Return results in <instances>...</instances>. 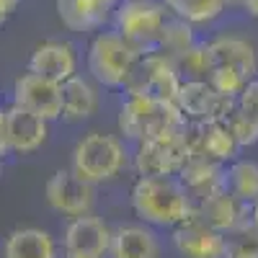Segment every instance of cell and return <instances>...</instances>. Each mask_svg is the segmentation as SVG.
<instances>
[{
  "mask_svg": "<svg viewBox=\"0 0 258 258\" xmlns=\"http://www.w3.org/2000/svg\"><path fill=\"white\" fill-rule=\"evenodd\" d=\"M132 209L147 227H178L194 217V199L178 176H140L132 186Z\"/></svg>",
  "mask_w": 258,
  "mask_h": 258,
  "instance_id": "1",
  "label": "cell"
},
{
  "mask_svg": "<svg viewBox=\"0 0 258 258\" xmlns=\"http://www.w3.org/2000/svg\"><path fill=\"white\" fill-rule=\"evenodd\" d=\"M207 62H209L207 83L227 98H235L253 78H258L255 47L243 36L222 34V36L209 39Z\"/></svg>",
  "mask_w": 258,
  "mask_h": 258,
  "instance_id": "2",
  "label": "cell"
},
{
  "mask_svg": "<svg viewBox=\"0 0 258 258\" xmlns=\"http://www.w3.org/2000/svg\"><path fill=\"white\" fill-rule=\"evenodd\" d=\"M140 57L142 52L135 44H129L119 31L101 29L91 39L85 62H88V73L93 83L111 91H121V88L126 91Z\"/></svg>",
  "mask_w": 258,
  "mask_h": 258,
  "instance_id": "3",
  "label": "cell"
},
{
  "mask_svg": "<svg viewBox=\"0 0 258 258\" xmlns=\"http://www.w3.org/2000/svg\"><path fill=\"white\" fill-rule=\"evenodd\" d=\"M129 163V153L116 135L88 132L73 150V173L93 186L114 181Z\"/></svg>",
  "mask_w": 258,
  "mask_h": 258,
  "instance_id": "4",
  "label": "cell"
},
{
  "mask_svg": "<svg viewBox=\"0 0 258 258\" xmlns=\"http://www.w3.org/2000/svg\"><path fill=\"white\" fill-rule=\"evenodd\" d=\"M186 124L178 106L173 101H163L153 96H140V93H126L119 109V129L126 140H150L165 129H173Z\"/></svg>",
  "mask_w": 258,
  "mask_h": 258,
  "instance_id": "5",
  "label": "cell"
},
{
  "mask_svg": "<svg viewBox=\"0 0 258 258\" xmlns=\"http://www.w3.org/2000/svg\"><path fill=\"white\" fill-rule=\"evenodd\" d=\"M168 18L170 13L160 0H119L111 16V29L147 54L158 49Z\"/></svg>",
  "mask_w": 258,
  "mask_h": 258,
  "instance_id": "6",
  "label": "cell"
},
{
  "mask_svg": "<svg viewBox=\"0 0 258 258\" xmlns=\"http://www.w3.org/2000/svg\"><path fill=\"white\" fill-rule=\"evenodd\" d=\"M188 160L183 124L137 142L135 168L140 176H178Z\"/></svg>",
  "mask_w": 258,
  "mask_h": 258,
  "instance_id": "7",
  "label": "cell"
},
{
  "mask_svg": "<svg viewBox=\"0 0 258 258\" xmlns=\"http://www.w3.org/2000/svg\"><path fill=\"white\" fill-rule=\"evenodd\" d=\"M181 75L176 70V62L165 57L163 52H147L140 57L132 80L126 85V93L153 96L163 101H173L181 88Z\"/></svg>",
  "mask_w": 258,
  "mask_h": 258,
  "instance_id": "8",
  "label": "cell"
},
{
  "mask_svg": "<svg viewBox=\"0 0 258 258\" xmlns=\"http://www.w3.org/2000/svg\"><path fill=\"white\" fill-rule=\"evenodd\" d=\"M47 204L64 214V217H83V214H91L93 204H96V186L83 181L80 176L73 173V168H62L57 173H52V178L47 181L44 188Z\"/></svg>",
  "mask_w": 258,
  "mask_h": 258,
  "instance_id": "9",
  "label": "cell"
},
{
  "mask_svg": "<svg viewBox=\"0 0 258 258\" xmlns=\"http://www.w3.org/2000/svg\"><path fill=\"white\" fill-rule=\"evenodd\" d=\"M13 106L31 111L47 121L62 116V85L36 73H24L13 83Z\"/></svg>",
  "mask_w": 258,
  "mask_h": 258,
  "instance_id": "10",
  "label": "cell"
},
{
  "mask_svg": "<svg viewBox=\"0 0 258 258\" xmlns=\"http://www.w3.org/2000/svg\"><path fill=\"white\" fill-rule=\"evenodd\" d=\"M232 101L235 98H227V96L217 93L207 80H183L176 98H173L183 121H197V124L225 119Z\"/></svg>",
  "mask_w": 258,
  "mask_h": 258,
  "instance_id": "11",
  "label": "cell"
},
{
  "mask_svg": "<svg viewBox=\"0 0 258 258\" xmlns=\"http://www.w3.org/2000/svg\"><path fill=\"white\" fill-rule=\"evenodd\" d=\"M29 73H36L47 80L64 83L78 75V49L68 39H44L34 47L29 57Z\"/></svg>",
  "mask_w": 258,
  "mask_h": 258,
  "instance_id": "12",
  "label": "cell"
},
{
  "mask_svg": "<svg viewBox=\"0 0 258 258\" xmlns=\"http://www.w3.org/2000/svg\"><path fill=\"white\" fill-rule=\"evenodd\" d=\"M173 248L181 258H227V235L212 230L199 217L173 227Z\"/></svg>",
  "mask_w": 258,
  "mask_h": 258,
  "instance_id": "13",
  "label": "cell"
},
{
  "mask_svg": "<svg viewBox=\"0 0 258 258\" xmlns=\"http://www.w3.org/2000/svg\"><path fill=\"white\" fill-rule=\"evenodd\" d=\"M109 245H111V227L101 217H96L93 212L70 220L62 235V250H68V253H85V255L106 258Z\"/></svg>",
  "mask_w": 258,
  "mask_h": 258,
  "instance_id": "14",
  "label": "cell"
},
{
  "mask_svg": "<svg viewBox=\"0 0 258 258\" xmlns=\"http://www.w3.org/2000/svg\"><path fill=\"white\" fill-rule=\"evenodd\" d=\"M57 16L68 31H101L111 24L119 0H54Z\"/></svg>",
  "mask_w": 258,
  "mask_h": 258,
  "instance_id": "15",
  "label": "cell"
},
{
  "mask_svg": "<svg viewBox=\"0 0 258 258\" xmlns=\"http://www.w3.org/2000/svg\"><path fill=\"white\" fill-rule=\"evenodd\" d=\"M6 129H8L11 155H31L49 137V121L47 119L18 109L13 103L6 109Z\"/></svg>",
  "mask_w": 258,
  "mask_h": 258,
  "instance_id": "16",
  "label": "cell"
},
{
  "mask_svg": "<svg viewBox=\"0 0 258 258\" xmlns=\"http://www.w3.org/2000/svg\"><path fill=\"white\" fill-rule=\"evenodd\" d=\"M194 217H199L212 230L230 235L248 222V204L235 199L227 191H220V194H214V197L194 204Z\"/></svg>",
  "mask_w": 258,
  "mask_h": 258,
  "instance_id": "17",
  "label": "cell"
},
{
  "mask_svg": "<svg viewBox=\"0 0 258 258\" xmlns=\"http://www.w3.org/2000/svg\"><path fill=\"white\" fill-rule=\"evenodd\" d=\"M235 135L240 147L258 142V78H253L245 88L235 96L230 111L222 119Z\"/></svg>",
  "mask_w": 258,
  "mask_h": 258,
  "instance_id": "18",
  "label": "cell"
},
{
  "mask_svg": "<svg viewBox=\"0 0 258 258\" xmlns=\"http://www.w3.org/2000/svg\"><path fill=\"white\" fill-rule=\"evenodd\" d=\"M109 258H160V240L147 225H121L111 230Z\"/></svg>",
  "mask_w": 258,
  "mask_h": 258,
  "instance_id": "19",
  "label": "cell"
},
{
  "mask_svg": "<svg viewBox=\"0 0 258 258\" xmlns=\"http://www.w3.org/2000/svg\"><path fill=\"white\" fill-rule=\"evenodd\" d=\"M178 178L183 181L186 191L191 194L194 204L209 199L214 194L225 191V165L207 160V158H188L186 165L181 168Z\"/></svg>",
  "mask_w": 258,
  "mask_h": 258,
  "instance_id": "20",
  "label": "cell"
},
{
  "mask_svg": "<svg viewBox=\"0 0 258 258\" xmlns=\"http://www.w3.org/2000/svg\"><path fill=\"white\" fill-rule=\"evenodd\" d=\"M98 103H101V96H98L96 83L83 75H73L70 80L62 83V116L59 119L70 124L85 121L98 111Z\"/></svg>",
  "mask_w": 258,
  "mask_h": 258,
  "instance_id": "21",
  "label": "cell"
},
{
  "mask_svg": "<svg viewBox=\"0 0 258 258\" xmlns=\"http://www.w3.org/2000/svg\"><path fill=\"white\" fill-rule=\"evenodd\" d=\"M3 258H57V243L47 230L18 227L3 240Z\"/></svg>",
  "mask_w": 258,
  "mask_h": 258,
  "instance_id": "22",
  "label": "cell"
},
{
  "mask_svg": "<svg viewBox=\"0 0 258 258\" xmlns=\"http://www.w3.org/2000/svg\"><path fill=\"white\" fill-rule=\"evenodd\" d=\"M160 3L173 18L188 26H209L230 8L232 0H160Z\"/></svg>",
  "mask_w": 258,
  "mask_h": 258,
  "instance_id": "23",
  "label": "cell"
},
{
  "mask_svg": "<svg viewBox=\"0 0 258 258\" xmlns=\"http://www.w3.org/2000/svg\"><path fill=\"white\" fill-rule=\"evenodd\" d=\"M225 191L250 207L258 199V160L250 158L230 160L225 165Z\"/></svg>",
  "mask_w": 258,
  "mask_h": 258,
  "instance_id": "24",
  "label": "cell"
},
{
  "mask_svg": "<svg viewBox=\"0 0 258 258\" xmlns=\"http://www.w3.org/2000/svg\"><path fill=\"white\" fill-rule=\"evenodd\" d=\"M194 44H197V36H194V26H188V24H183V21H178V18L170 16V18H168V24H165V29H163L160 44H158L155 52H163L165 57H170V59L176 62V59L183 57Z\"/></svg>",
  "mask_w": 258,
  "mask_h": 258,
  "instance_id": "25",
  "label": "cell"
},
{
  "mask_svg": "<svg viewBox=\"0 0 258 258\" xmlns=\"http://www.w3.org/2000/svg\"><path fill=\"white\" fill-rule=\"evenodd\" d=\"M11 155L8 147V129H6V109H0V160H6Z\"/></svg>",
  "mask_w": 258,
  "mask_h": 258,
  "instance_id": "26",
  "label": "cell"
},
{
  "mask_svg": "<svg viewBox=\"0 0 258 258\" xmlns=\"http://www.w3.org/2000/svg\"><path fill=\"white\" fill-rule=\"evenodd\" d=\"M18 6H21V0H0V26L8 24L11 16L18 11Z\"/></svg>",
  "mask_w": 258,
  "mask_h": 258,
  "instance_id": "27",
  "label": "cell"
},
{
  "mask_svg": "<svg viewBox=\"0 0 258 258\" xmlns=\"http://www.w3.org/2000/svg\"><path fill=\"white\" fill-rule=\"evenodd\" d=\"M248 222H250V225L258 230V199H255V202L248 207Z\"/></svg>",
  "mask_w": 258,
  "mask_h": 258,
  "instance_id": "28",
  "label": "cell"
},
{
  "mask_svg": "<svg viewBox=\"0 0 258 258\" xmlns=\"http://www.w3.org/2000/svg\"><path fill=\"white\" fill-rule=\"evenodd\" d=\"M62 258H96V255H85V253H68V250H62Z\"/></svg>",
  "mask_w": 258,
  "mask_h": 258,
  "instance_id": "29",
  "label": "cell"
},
{
  "mask_svg": "<svg viewBox=\"0 0 258 258\" xmlns=\"http://www.w3.org/2000/svg\"><path fill=\"white\" fill-rule=\"evenodd\" d=\"M0 178H3V160H0Z\"/></svg>",
  "mask_w": 258,
  "mask_h": 258,
  "instance_id": "30",
  "label": "cell"
}]
</instances>
